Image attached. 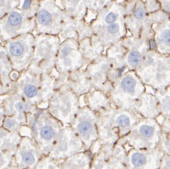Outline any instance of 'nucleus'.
Returning a JSON list of instances; mask_svg holds the SVG:
<instances>
[{
    "label": "nucleus",
    "mask_w": 170,
    "mask_h": 169,
    "mask_svg": "<svg viewBox=\"0 0 170 169\" xmlns=\"http://www.w3.org/2000/svg\"><path fill=\"white\" fill-rule=\"evenodd\" d=\"M141 60V55L137 51H133L129 54L128 62L132 65L138 64Z\"/></svg>",
    "instance_id": "nucleus-25"
},
{
    "label": "nucleus",
    "mask_w": 170,
    "mask_h": 169,
    "mask_svg": "<svg viewBox=\"0 0 170 169\" xmlns=\"http://www.w3.org/2000/svg\"><path fill=\"white\" fill-rule=\"evenodd\" d=\"M27 127L30 137L41 153L43 156H48L64 127L48 109L38 108L34 113L29 115Z\"/></svg>",
    "instance_id": "nucleus-2"
},
{
    "label": "nucleus",
    "mask_w": 170,
    "mask_h": 169,
    "mask_svg": "<svg viewBox=\"0 0 170 169\" xmlns=\"http://www.w3.org/2000/svg\"><path fill=\"white\" fill-rule=\"evenodd\" d=\"M5 117L3 108L0 104V128H2L4 120Z\"/></svg>",
    "instance_id": "nucleus-31"
},
{
    "label": "nucleus",
    "mask_w": 170,
    "mask_h": 169,
    "mask_svg": "<svg viewBox=\"0 0 170 169\" xmlns=\"http://www.w3.org/2000/svg\"><path fill=\"white\" fill-rule=\"evenodd\" d=\"M28 121L15 116H5L2 128L7 131L22 135L23 129L27 127Z\"/></svg>",
    "instance_id": "nucleus-19"
},
{
    "label": "nucleus",
    "mask_w": 170,
    "mask_h": 169,
    "mask_svg": "<svg viewBox=\"0 0 170 169\" xmlns=\"http://www.w3.org/2000/svg\"><path fill=\"white\" fill-rule=\"evenodd\" d=\"M2 97L3 98L0 100V104L3 108L5 116H15L28 121L29 115L34 113L38 108L16 92Z\"/></svg>",
    "instance_id": "nucleus-14"
},
{
    "label": "nucleus",
    "mask_w": 170,
    "mask_h": 169,
    "mask_svg": "<svg viewBox=\"0 0 170 169\" xmlns=\"http://www.w3.org/2000/svg\"><path fill=\"white\" fill-rule=\"evenodd\" d=\"M61 161L43 156L34 169H61Z\"/></svg>",
    "instance_id": "nucleus-21"
},
{
    "label": "nucleus",
    "mask_w": 170,
    "mask_h": 169,
    "mask_svg": "<svg viewBox=\"0 0 170 169\" xmlns=\"http://www.w3.org/2000/svg\"><path fill=\"white\" fill-rule=\"evenodd\" d=\"M96 114L99 139L92 153L103 145H115L139 122L129 113L111 106Z\"/></svg>",
    "instance_id": "nucleus-1"
},
{
    "label": "nucleus",
    "mask_w": 170,
    "mask_h": 169,
    "mask_svg": "<svg viewBox=\"0 0 170 169\" xmlns=\"http://www.w3.org/2000/svg\"><path fill=\"white\" fill-rule=\"evenodd\" d=\"M2 42L14 71L21 73L28 70L35 50L33 35L26 33Z\"/></svg>",
    "instance_id": "nucleus-4"
},
{
    "label": "nucleus",
    "mask_w": 170,
    "mask_h": 169,
    "mask_svg": "<svg viewBox=\"0 0 170 169\" xmlns=\"http://www.w3.org/2000/svg\"><path fill=\"white\" fill-rule=\"evenodd\" d=\"M158 169H170V156L163 154Z\"/></svg>",
    "instance_id": "nucleus-26"
},
{
    "label": "nucleus",
    "mask_w": 170,
    "mask_h": 169,
    "mask_svg": "<svg viewBox=\"0 0 170 169\" xmlns=\"http://www.w3.org/2000/svg\"><path fill=\"white\" fill-rule=\"evenodd\" d=\"M34 18H29L16 7L0 19V38L5 42L29 33L35 28Z\"/></svg>",
    "instance_id": "nucleus-8"
},
{
    "label": "nucleus",
    "mask_w": 170,
    "mask_h": 169,
    "mask_svg": "<svg viewBox=\"0 0 170 169\" xmlns=\"http://www.w3.org/2000/svg\"><path fill=\"white\" fill-rule=\"evenodd\" d=\"M56 38L49 35L38 36L35 38V50L28 70L45 74L52 67L56 53Z\"/></svg>",
    "instance_id": "nucleus-7"
},
{
    "label": "nucleus",
    "mask_w": 170,
    "mask_h": 169,
    "mask_svg": "<svg viewBox=\"0 0 170 169\" xmlns=\"http://www.w3.org/2000/svg\"><path fill=\"white\" fill-rule=\"evenodd\" d=\"M22 137L19 133L12 132L4 128H0V149L13 156Z\"/></svg>",
    "instance_id": "nucleus-18"
},
{
    "label": "nucleus",
    "mask_w": 170,
    "mask_h": 169,
    "mask_svg": "<svg viewBox=\"0 0 170 169\" xmlns=\"http://www.w3.org/2000/svg\"><path fill=\"white\" fill-rule=\"evenodd\" d=\"M48 110L64 127L70 125L77 115L79 102L72 93H60L50 99Z\"/></svg>",
    "instance_id": "nucleus-10"
},
{
    "label": "nucleus",
    "mask_w": 170,
    "mask_h": 169,
    "mask_svg": "<svg viewBox=\"0 0 170 169\" xmlns=\"http://www.w3.org/2000/svg\"><path fill=\"white\" fill-rule=\"evenodd\" d=\"M14 71L3 43L0 41V96L14 92L15 82L12 77Z\"/></svg>",
    "instance_id": "nucleus-15"
},
{
    "label": "nucleus",
    "mask_w": 170,
    "mask_h": 169,
    "mask_svg": "<svg viewBox=\"0 0 170 169\" xmlns=\"http://www.w3.org/2000/svg\"><path fill=\"white\" fill-rule=\"evenodd\" d=\"M93 154L90 151L77 153L61 161V169H90Z\"/></svg>",
    "instance_id": "nucleus-17"
},
{
    "label": "nucleus",
    "mask_w": 170,
    "mask_h": 169,
    "mask_svg": "<svg viewBox=\"0 0 170 169\" xmlns=\"http://www.w3.org/2000/svg\"><path fill=\"white\" fill-rule=\"evenodd\" d=\"M14 92L22 96L31 104L37 107L50 100L47 90V77L26 70L20 74L14 88Z\"/></svg>",
    "instance_id": "nucleus-3"
},
{
    "label": "nucleus",
    "mask_w": 170,
    "mask_h": 169,
    "mask_svg": "<svg viewBox=\"0 0 170 169\" xmlns=\"http://www.w3.org/2000/svg\"><path fill=\"white\" fill-rule=\"evenodd\" d=\"M161 38L165 44L170 45V30H166L164 31L161 35Z\"/></svg>",
    "instance_id": "nucleus-29"
},
{
    "label": "nucleus",
    "mask_w": 170,
    "mask_h": 169,
    "mask_svg": "<svg viewBox=\"0 0 170 169\" xmlns=\"http://www.w3.org/2000/svg\"><path fill=\"white\" fill-rule=\"evenodd\" d=\"M43 156L32 139L23 136L11 164L15 169H34Z\"/></svg>",
    "instance_id": "nucleus-13"
},
{
    "label": "nucleus",
    "mask_w": 170,
    "mask_h": 169,
    "mask_svg": "<svg viewBox=\"0 0 170 169\" xmlns=\"http://www.w3.org/2000/svg\"><path fill=\"white\" fill-rule=\"evenodd\" d=\"M86 149L83 142L70 125L62 128L58 139L48 156L62 161Z\"/></svg>",
    "instance_id": "nucleus-11"
},
{
    "label": "nucleus",
    "mask_w": 170,
    "mask_h": 169,
    "mask_svg": "<svg viewBox=\"0 0 170 169\" xmlns=\"http://www.w3.org/2000/svg\"><path fill=\"white\" fill-rule=\"evenodd\" d=\"M144 11L141 8L138 7L134 12V16L135 18L138 20H141L144 16Z\"/></svg>",
    "instance_id": "nucleus-30"
},
{
    "label": "nucleus",
    "mask_w": 170,
    "mask_h": 169,
    "mask_svg": "<svg viewBox=\"0 0 170 169\" xmlns=\"http://www.w3.org/2000/svg\"><path fill=\"white\" fill-rule=\"evenodd\" d=\"M125 146L126 153L124 169L159 168L163 154L158 148L152 150H137Z\"/></svg>",
    "instance_id": "nucleus-12"
},
{
    "label": "nucleus",
    "mask_w": 170,
    "mask_h": 169,
    "mask_svg": "<svg viewBox=\"0 0 170 169\" xmlns=\"http://www.w3.org/2000/svg\"><path fill=\"white\" fill-rule=\"evenodd\" d=\"M35 23L39 32L52 33L56 26V7L52 2L43 1L39 4L36 14Z\"/></svg>",
    "instance_id": "nucleus-16"
},
{
    "label": "nucleus",
    "mask_w": 170,
    "mask_h": 169,
    "mask_svg": "<svg viewBox=\"0 0 170 169\" xmlns=\"http://www.w3.org/2000/svg\"><path fill=\"white\" fill-rule=\"evenodd\" d=\"M107 31L109 34L115 35L118 33L119 31V26L118 23H113L110 24L107 28Z\"/></svg>",
    "instance_id": "nucleus-27"
},
{
    "label": "nucleus",
    "mask_w": 170,
    "mask_h": 169,
    "mask_svg": "<svg viewBox=\"0 0 170 169\" xmlns=\"http://www.w3.org/2000/svg\"><path fill=\"white\" fill-rule=\"evenodd\" d=\"M161 127L148 121L138 122L128 134L120 140L126 147L137 150H152L158 147Z\"/></svg>",
    "instance_id": "nucleus-5"
},
{
    "label": "nucleus",
    "mask_w": 170,
    "mask_h": 169,
    "mask_svg": "<svg viewBox=\"0 0 170 169\" xmlns=\"http://www.w3.org/2000/svg\"><path fill=\"white\" fill-rule=\"evenodd\" d=\"M156 46V44L155 43L153 40H151L150 41V47H151L152 49H154V48H155Z\"/></svg>",
    "instance_id": "nucleus-32"
},
{
    "label": "nucleus",
    "mask_w": 170,
    "mask_h": 169,
    "mask_svg": "<svg viewBox=\"0 0 170 169\" xmlns=\"http://www.w3.org/2000/svg\"><path fill=\"white\" fill-rule=\"evenodd\" d=\"M121 86L124 91L126 93H132L135 90L136 81L132 77H125L122 80Z\"/></svg>",
    "instance_id": "nucleus-23"
},
{
    "label": "nucleus",
    "mask_w": 170,
    "mask_h": 169,
    "mask_svg": "<svg viewBox=\"0 0 170 169\" xmlns=\"http://www.w3.org/2000/svg\"><path fill=\"white\" fill-rule=\"evenodd\" d=\"M20 1H0V19L19 6Z\"/></svg>",
    "instance_id": "nucleus-22"
},
{
    "label": "nucleus",
    "mask_w": 170,
    "mask_h": 169,
    "mask_svg": "<svg viewBox=\"0 0 170 169\" xmlns=\"http://www.w3.org/2000/svg\"><path fill=\"white\" fill-rule=\"evenodd\" d=\"M117 19V16L115 13L112 12L108 13L105 18V21L107 24H112L115 22Z\"/></svg>",
    "instance_id": "nucleus-28"
},
{
    "label": "nucleus",
    "mask_w": 170,
    "mask_h": 169,
    "mask_svg": "<svg viewBox=\"0 0 170 169\" xmlns=\"http://www.w3.org/2000/svg\"><path fill=\"white\" fill-rule=\"evenodd\" d=\"M13 156L0 149V169H7L12 161Z\"/></svg>",
    "instance_id": "nucleus-24"
},
{
    "label": "nucleus",
    "mask_w": 170,
    "mask_h": 169,
    "mask_svg": "<svg viewBox=\"0 0 170 169\" xmlns=\"http://www.w3.org/2000/svg\"><path fill=\"white\" fill-rule=\"evenodd\" d=\"M39 4L37 1H20L19 6L17 7L21 10L26 16L29 18H33L35 13H37Z\"/></svg>",
    "instance_id": "nucleus-20"
},
{
    "label": "nucleus",
    "mask_w": 170,
    "mask_h": 169,
    "mask_svg": "<svg viewBox=\"0 0 170 169\" xmlns=\"http://www.w3.org/2000/svg\"><path fill=\"white\" fill-rule=\"evenodd\" d=\"M70 126L83 142L86 151L91 152L99 139L96 113L87 106L79 109Z\"/></svg>",
    "instance_id": "nucleus-6"
},
{
    "label": "nucleus",
    "mask_w": 170,
    "mask_h": 169,
    "mask_svg": "<svg viewBox=\"0 0 170 169\" xmlns=\"http://www.w3.org/2000/svg\"><path fill=\"white\" fill-rule=\"evenodd\" d=\"M126 149L121 141L98 147L93 153L90 169H124Z\"/></svg>",
    "instance_id": "nucleus-9"
}]
</instances>
